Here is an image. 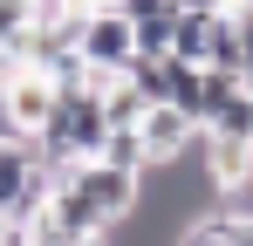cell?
Segmentation results:
<instances>
[{
    "label": "cell",
    "mask_w": 253,
    "mask_h": 246,
    "mask_svg": "<svg viewBox=\"0 0 253 246\" xmlns=\"http://www.w3.org/2000/svg\"><path fill=\"white\" fill-rule=\"evenodd\" d=\"M171 35H178V7H165V14H144L137 21V55H171Z\"/></svg>",
    "instance_id": "obj_11"
},
{
    "label": "cell",
    "mask_w": 253,
    "mask_h": 246,
    "mask_svg": "<svg viewBox=\"0 0 253 246\" xmlns=\"http://www.w3.org/2000/svg\"><path fill=\"white\" fill-rule=\"evenodd\" d=\"M137 137H144L151 164H171V158H185V151H199L206 123H192L185 110H178V103H151V110L137 117Z\"/></svg>",
    "instance_id": "obj_7"
},
{
    "label": "cell",
    "mask_w": 253,
    "mask_h": 246,
    "mask_svg": "<svg viewBox=\"0 0 253 246\" xmlns=\"http://www.w3.org/2000/svg\"><path fill=\"white\" fill-rule=\"evenodd\" d=\"M76 55H83L89 69L124 76L130 62H137V21H130L124 7H96V14H83V28H76Z\"/></svg>",
    "instance_id": "obj_3"
},
{
    "label": "cell",
    "mask_w": 253,
    "mask_h": 246,
    "mask_svg": "<svg viewBox=\"0 0 253 246\" xmlns=\"http://www.w3.org/2000/svg\"><path fill=\"white\" fill-rule=\"evenodd\" d=\"M35 28V0H0V41H21Z\"/></svg>",
    "instance_id": "obj_12"
},
{
    "label": "cell",
    "mask_w": 253,
    "mask_h": 246,
    "mask_svg": "<svg viewBox=\"0 0 253 246\" xmlns=\"http://www.w3.org/2000/svg\"><path fill=\"white\" fill-rule=\"evenodd\" d=\"M199 164H206V178H212L219 199H233V205L253 212V144H247V137L206 130V137H199Z\"/></svg>",
    "instance_id": "obj_5"
},
{
    "label": "cell",
    "mask_w": 253,
    "mask_h": 246,
    "mask_svg": "<svg viewBox=\"0 0 253 246\" xmlns=\"http://www.w3.org/2000/svg\"><path fill=\"white\" fill-rule=\"evenodd\" d=\"M212 219H219V240L226 246H253V212L247 205H240V212H212Z\"/></svg>",
    "instance_id": "obj_13"
},
{
    "label": "cell",
    "mask_w": 253,
    "mask_h": 246,
    "mask_svg": "<svg viewBox=\"0 0 253 246\" xmlns=\"http://www.w3.org/2000/svg\"><path fill=\"white\" fill-rule=\"evenodd\" d=\"M76 246H110V233H89V240H76Z\"/></svg>",
    "instance_id": "obj_18"
},
{
    "label": "cell",
    "mask_w": 253,
    "mask_h": 246,
    "mask_svg": "<svg viewBox=\"0 0 253 246\" xmlns=\"http://www.w3.org/2000/svg\"><path fill=\"white\" fill-rule=\"evenodd\" d=\"M103 110H110V130H137V117L151 110V96H144L130 76H117L110 89H103Z\"/></svg>",
    "instance_id": "obj_9"
},
{
    "label": "cell",
    "mask_w": 253,
    "mask_h": 246,
    "mask_svg": "<svg viewBox=\"0 0 253 246\" xmlns=\"http://www.w3.org/2000/svg\"><path fill=\"white\" fill-rule=\"evenodd\" d=\"M35 171H42V151H35L28 137H0V205H14V199H21Z\"/></svg>",
    "instance_id": "obj_8"
},
{
    "label": "cell",
    "mask_w": 253,
    "mask_h": 246,
    "mask_svg": "<svg viewBox=\"0 0 253 246\" xmlns=\"http://www.w3.org/2000/svg\"><path fill=\"white\" fill-rule=\"evenodd\" d=\"M7 117H14V137H35L55 117V76L35 62H14L7 69Z\"/></svg>",
    "instance_id": "obj_6"
},
{
    "label": "cell",
    "mask_w": 253,
    "mask_h": 246,
    "mask_svg": "<svg viewBox=\"0 0 253 246\" xmlns=\"http://www.w3.org/2000/svg\"><path fill=\"white\" fill-rule=\"evenodd\" d=\"M233 21H240V76L253 82V7H240Z\"/></svg>",
    "instance_id": "obj_14"
},
{
    "label": "cell",
    "mask_w": 253,
    "mask_h": 246,
    "mask_svg": "<svg viewBox=\"0 0 253 246\" xmlns=\"http://www.w3.org/2000/svg\"><path fill=\"white\" fill-rule=\"evenodd\" d=\"M171 55H185V62H199V69H240V21H233L226 7H212V14H185V7H178Z\"/></svg>",
    "instance_id": "obj_2"
},
{
    "label": "cell",
    "mask_w": 253,
    "mask_h": 246,
    "mask_svg": "<svg viewBox=\"0 0 253 246\" xmlns=\"http://www.w3.org/2000/svg\"><path fill=\"white\" fill-rule=\"evenodd\" d=\"M96 158L117 164V171H151V151H144V137H137V130H110Z\"/></svg>",
    "instance_id": "obj_10"
},
{
    "label": "cell",
    "mask_w": 253,
    "mask_h": 246,
    "mask_svg": "<svg viewBox=\"0 0 253 246\" xmlns=\"http://www.w3.org/2000/svg\"><path fill=\"white\" fill-rule=\"evenodd\" d=\"M14 233H21V226H14V219H7V205H0V246H14Z\"/></svg>",
    "instance_id": "obj_17"
},
{
    "label": "cell",
    "mask_w": 253,
    "mask_h": 246,
    "mask_svg": "<svg viewBox=\"0 0 253 246\" xmlns=\"http://www.w3.org/2000/svg\"><path fill=\"white\" fill-rule=\"evenodd\" d=\"M178 7H185V14H212V7H226V0H178ZM226 14H233V7H226Z\"/></svg>",
    "instance_id": "obj_15"
},
{
    "label": "cell",
    "mask_w": 253,
    "mask_h": 246,
    "mask_svg": "<svg viewBox=\"0 0 253 246\" xmlns=\"http://www.w3.org/2000/svg\"><path fill=\"white\" fill-rule=\"evenodd\" d=\"M21 233H28V246H76V240H89V233H103V212H96L76 185H55V199H48Z\"/></svg>",
    "instance_id": "obj_4"
},
{
    "label": "cell",
    "mask_w": 253,
    "mask_h": 246,
    "mask_svg": "<svg viewBox=\"0 0 253 246\" xmlns=\"http://www.w3.org/2000/svg\"><path fill=\"white\" fill-rule=\"evenodd\" d=\"M110 137V110L89 82H55V117L28 137L42 158H96Z\"/></svg>",
    "instance_id": "obj_1"
},
{
    "label": "cell",
    "mask_w": 253,
    "mask_h": 246,
    "mask_svg": "<svg viewBox=\"0 0 253 246\" xmlns=\"http://www.w3.org/2000/svg\"><path fill=\"white\" fill-rule=\"evenodd\" d=\"M0 137H14V117H7V76H0Z\"/></svg>",
    "instance_id": "obj_16"
}]
</instances>
